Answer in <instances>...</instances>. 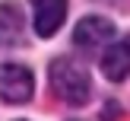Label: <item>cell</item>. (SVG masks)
Returning a JSON list of instances; mask_svg holds the SVG:
<instances>
[{
	"instance_id": "obj_1",
	"label": "cell",
	"mask_w": 130,
	"mask_h": 121,
	"mask_svg": "<svg viewBox=\"0 0 130 121\" xmlns=\"http://www.w3.org/2000/svg\"><path fill=\"white\" fill-rule=\"evenodd\" d=\"M48 83L67 105H86L92 99V76L86 73V67H79L70 57H57L48 67Z\"/></svg>"
},
{
	"instance_id": "obj_2",
	"label": "cell",
	"mask_w": 130,
	"mask_h": 121,
	"mask_svg": "<svg viewBox=\"0 0 130 121\" xmlns=\"http://www.w3.org/2000/svg\"><path fill=\"white\" fill-rule=\"evenodd\" d=\"M35 92V76L22 64H0V99L10 105H22Z\"/></svg>"
},
{
	"instance_id": "obj_3",
	"label": "cell",
	"mask_w": 130,
	"mask_h": 121,
	"mask_svg": "<svg viewBox=\"0 0 130 121\" xmlns=\"http://www.w3.org/2000/svg\"><path fill=\"white\" fill-rule=\"evenodd\" d=\"M73 42L79 45V48H86V51H95V48H102V45L114 42V22L105 19V16H86V19L76 22Z\"/></svg>"
},
{
	"instance_id": "obj_4",
	"label": "cell",
	"mask_w": 130,
	"mask_h": 121,
	"mask_svg": "<svg viewBox=\"0 0 130 121\" xmlns=\"http://www.w3.org/2000/svg\"><path fill=\"white\" fill-rule=\"evenodd\" d=\"M32 10H35V32L41 38H51L67 19V0H32Z\"/></svg>"
},
{
	"instance_id": "obj_5",
	"label": "cell",
	"mask_w": 130,
	"mask_h": 121,
	"mask_svg": "<svg viewBox=\"0 0 130 121\" xmlns=\"http://www.w3.org/2000/svg\"><path fill=\"white\" fill-rule=\"evenodd\" d=\"M102 73L105 80L121 83L130 76V35H124L121 42H111L102 54Z\"/></svg>"
},
{
	"instance_id": "obj_6",
	"label": "cell",
	"mask_w": 130,
	"mask_h": 121,
	"mask_svg": "<svg viewBox=\"0 0 130 121\" xmlns=\"http://www.w3.org/2000/svg\"><path fill=\"white\" fill-rule=\"evenodd\" d=\"M22 38V13L16 3H0V48H10Z\"/></svg>"
}]
</instances>
